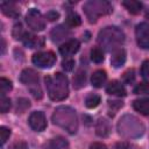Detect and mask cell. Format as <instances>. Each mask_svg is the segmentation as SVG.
Returning <instances> with one entry per match:
<instances>
[{"instance_id":"cell-15","label":"cell","mask_w":149,"mask_h":149,"mask_svg":"<svg viewBox=\"0 0 149 149\" xmlns=\"http://www.w3.org/2000/svg\"><path fill=\"white\" fill-rule=\"evenodd\" d=\"M0 7H1L2 13L6 16H9V17H14L15 19V17H17L20 15V10L17 9V7L15 6L14 2H9V1L1 2Z\"/></svg>"},{"instance_id":"cell-18","label":"cell","mask_w":149,"mask_h":149,"mask_svg":"<svg viewBox=\"0 0 149 149\" xmlns=\"http://www.w3.org/2000/svg\"><path fill=\"white\" fill-rule=\"evenodd\" d=\"M95 132L99 136H107L111 132V125L106 119H99L95 125Z\"/></svg>"},{"instance_id":"cell-19","label":"cell","mask_w":149,"mask_h":149,"mask_svg":"<svg viewBox=\"0 0 149 149\" xmlns=\"http://www.w3.org/2000/svg\"><path fill=\"white\" fill-rule=\"evenodd\" d=\"M68 142L63 137H55L51 139L48 143L44 144V149H66Z\"/></svg>"},{"instance_id":"cell-17","label":"cell","mask_w":149,"mask_h":149,"mask_svg":"<svg viewBox=\"0 0 149 149\" xmlns=\"http://www.w3.org/2000/svg\"><path fill=\"white\" fill-rule=\"evenodd\" d=\"M106 79H107L106 72L104 70H97L95 72H93L92 77H91V84H92V86L99 88L105 84Z\"/></svg>"},{"instance_id":"cell-3","label":"cell","mask_w":149,"mask_h":149,"mask_svg":"<svg viewBox=\"0 0 149 149\" xmlns=\"http://www.w3.org/2000/svg\"><path fill=\"white\" fill-rule=\"evenodd\" d=\"M52 121L55 125L64 128L69 133H76L78 128L76 111L68 106H61L56 108L52 114Z\"/></svg>"},{"instance_id":"cell-11","label":"cell","mask_w":149,"mask_h":149,"mask_svg":"<svg viewBox=\"0 0 149 149\" xmlns=\"http://www.w3.org/2000/svg\"><path fill=\"white\" fill-rule=\"evenodd\" d=\"M125 62H126V51H125V49L120 48V49L112 52L111 64H112L113 68L119 69L125 64Z\"/></svg>"},{"instance_id":"cell-27","label":"cell","mask_w":149,"mask_h":149,"mask_svg":"<svg viewBox=\"0 0 149 149\" xmlns=\"http://www.w3.org/2000/svg\"><path fill=\"white\" fill-rule=\"evenodd\" d=\"M135 94H149V83H140L134 87Z\"/></svg>"},{"instance_id":"cell-4","label":"cell","mask_w":149,"mask_h":149,"mask_svg":"<svg viewBox=\"0 0 149 149\" xmlns=\"http://www.w3.org/2000/svg\"><path fill=\"white\" fill-rule=\"evenodd\" d=\"M83 9L88 21L91 23H94L100 16L112 13L113 6L105 0H90L85 2V5L83 6Z\"/></svg>"},{"instance_id":"cell-23","label":"cell","mask_w":149,"mask_h":149,"mask_svg":"<svg viewBox=\"0 0 149 149\" xmlns=\"http://www.w3.org/2000/svg\"><path fill=\"white\" fill-rule=\"evenodd\" d=\"M66 23L69 27H77L81 23V20H80V16L74 13V12H71L68 14V17H66Z\"/></svg>"},{"instance_id":"cell-33","label":"cell","mask_w":149,"mask_h":149,"mask_svg":"<svg viewBox=\"0 0 149 149\" xmlns=\"http://www.w3.org/2000/svg\"><path fill=\"white\" fill-rule=\"evenodd\" d=\"M62 66L65 71H72L74 68V61L73 59H65V61H63Z\"/></svg>"},{"instance_id":"cell-34","label":"cell","mask_w":149,"mask_h":149,"mask_svg":"<svg viewBox=\"0 0 149 149\" xmlns=\"http://www.w3.org/2000/svg\"><path fill=\"white\" fill-rule=\"evenodd\" d=\"M141 73H142V76H143V77L149 78V61L143 62L142 68H141Z\"/></svg>"},{"instance_id":"cell-9","label":"cell","mask_w":149,"mask_h":149,"mask_svg":"<svg viewBox=\"0 0 149 149\" xmlns=\"http://www.w3.org/2000/svg\"><path fill=\"white\" fill-rule=\"evenodd\" d=\"M79 47H80L79 41H77V40H69L68 42L63 43L59 47V52H61L62 56L69 57V56L76 54L79 50Z\"/></svg>"},{"instance_id":"cell-24","label":"cell","mask_w":149,"mask_h":149,"mask_svg":"<svg viewBox=\"0 0 149 149\" xmlns=\"http://www.w3.org/2000/svg\"><path fill=\"white\" fill-rule=\"evenodd\" d=\"M91 59L94 63H101L104 61V52L100 48H93L91 50Z\"/></svg>"},{"instance_id":"cell-22","label":"cell","mask_w":149,"mask_h":149,"mask_svg":"<svg viewBox=\"0 0 149 149\" xmlns=\"http://www.w3.org/2000/svg\"><path fill=\"white\" fill-rule=\"evenodd\" d=\"M101 101V98L95 94V93H90L86 98H85V106L87 108H94L97 107Z\"/></svg>"},{"instance_id":"cell-28","label":"cell","mask_w":149,"mask_h":149,"mask_svg":"<svg viewBox=\"0 0 149 149\" xmlns=\"http://www.w3.org/2000/svg\"><path fill=\"white\" fill-rule=\"evenodd\" d=\"M9 108H10V99L5 97V95H1V98H0V112L6 113L9 111Z\"/></svg>"},{"instance_id":"cell-5","label":"cell","mask_w":149,"mask_h":149,"mask_svg":"<svg viewBox=\"0 0 149 149\" xmlns=\"http://www.w3.org/2000/svg\"><path fill=\"white\" fill-rule=\"evenodd\" d=\"M26 22L29 26V28H31L35 31H41L45 27V20L43 15L40 13V10L35 8H31L28 10L26 15Z\"/></svg>"},{"instance_id":"cell-7","label":"cell","mask_w":149,"mask_h":149,"mask_svg":"<svg viewBox=\"0 0 149 149\" xmlns=\"http://www.w3.org/2000/svg\"><path fill=\"white\" fill-rule=\"evenodd\" d=\"M135 36L137 45L142 49H149V23L142 22L136 26Z\"/></svg>"},{"instance_id":"cell-12","label":"cell","mask_w":149,"mask_h":149,"mask_svg":"<svg viewBox=\"0 0 149 149\" xmlns=\"http://www.w3.org/2000/svg\"><path fill=\"white\" fill-rule=\"evenodd\" d=\"M50 35H51V40L54 42L58 43V42L65 40L70 35V30L66 27H64V26H57V27H55L51 30V34Z\"/></svg>"},{"instance_id":"cell-20","label":"cell","mask_w":149,"mask_h":149,"mask_svg":"<svg viewBox=\"0 0 149 149\" xmlns=\"http://www.w3.org/2000/svg\"><path fill=\"white\" fill-rule=\"evenodd\" d=\"M122 5L126 7V9L132 14H139L142 10V3L136 0H125Z\"/></svg>"},{"instance_id":"cell-35","label":"cell","mask_w":149,"mask_h":149,"mask_svg":"<svg viewBox=\"0 0 149 149\" xmlns=\"http://www.w3.org/2000/svg\"><path fill=\"white\" fill-rule=\"evenodd\" d=\"M45 17H47L49 21H55V20H57V19L59 17V14H58L56 10H49V12L47 13Z\"/></svg>"},{"instance_id":"cell-6","label":"cell","mask_w":149,"mask_h":149,"mask_svg":"<svg viewBox=\"0 0 149 149\" xmlns=\"http://www.w3.org/2000/svg\"><path fill=\"white\" fill-rule=\"evenodd\" d=\"M33 63L37 65L38 68H51L55 62H56V55L51 51H43V52H37L31 58Z\"/></svg>"},{"instance_id":"cell-8","label":"cell","mask_w":149,"mask_h":149,"mask_svg":"<svg viewBox=\"0 0 149 149\" xmlns=\"http://www.w3.org/2000/svg\"><path fill=\"white\" fill-rule=\"evenodd\" d=\"M28 122H29V126L35 132H42L47 127V119H45V115L43 112H40V111H36V112H33L30 115H29V119H28Z\"/></svg>"},{"instance_id":"cell-21","label":"cell","mask_w":149,"mask_h":149,"mask_svg":"<svg viewBox=\"0 0 149 149\" xmlns=\"http://www.w3.org/2000/svg\"><path fill=\"white\" fill-rule=\"evenodd\" d=\"M86 83V72L84 70H78L77 73L73 77V86L74 88H81L83 86H85Z\"/></svg>"},{"instance_id":"cell-14","label":"cell","mask_w":149,"mask_h":149,"mask_svg":"<svg viewBox=\"0 0 149 149\" xmlns=\"http://www.w3.org/2000/svg\"><path fill=\"white\" fill-rule=\"evenodd\" d=\"M22 42L24 45L29 47V48H40L43 45L44 41L42 37L40 36H35V35H31L29 33H26L23 38H22Z\"/></svg>"},{"instance_id":"cell-13","label":"cell","mask_w":149,"mask_h":149,"mask_svg":"<svg viewBox=\"0 0 149 149\" xmlns=\"http://www.w3.org/2000/svg\"><path fill=\"white\" fill-rule=\"evenodd\" d=\"M106 92L108 94L116 95V97H125L126 95V90H125L123 85L118 80L111 81L106 87Z\"/></svg>"},{"instance_id":"cell-31","label":"cell","mask_w":149,"mask_h":149,"mask_svg":"<svg viewBox=\"0 0 149 149\" xmlns=\"http://www.w3.org/2000/svg\"><path fill=\"white\" fill-rule=\"evenodd\" d=\"M134 79H135V71L133 69L132 70H128V71H126L123 73V80H125V83L130 84V83L134 81Z\"/></svg>"},{"instance_id":"cell-38","label":"cell","mask_w":149,"mask_h":149,"mask_svg":"<svg viewBox=\"0 0 149 149\" xmlns=\"http://www.w3.org/2000/svg\"><path fill=\"white\" fill-rule=\"evenodd\" d=\"M115 149H130V148H129V144L128 143H126V142H119V143H116Z\"/></svg>"},{"instance_id":"cell-16","label":"cell","mask_w":149,"mask_h":149,"mask_svg":"<svg viewBox=\"0 0 149 149\" xmlns=\"http://www.w3.org/2000/svg\"><path fill=\"white\" fill-rule=\"evenodd\" d=\"M133 107L136 112L143 115H149V98H142V99L134 100Z\"/></svg>"},{"instance_id":"cell-25","label":"cell","mask_w":149,"mask_h":149,"mask_svg":"<svg viewBox=\"0 0 149 149\" xmlns=\"http://www.w3.org/2000/svg\"><path fill=\"white\" fill-rule=\"evenodd\" d=\"M12 90V81L7 78H0V93L1 95H5L7 92Z\"/></svg>"},{"instance_id":"cell-10","label":"cell","mask_w":149,"mask_h":149,"mask_svg":"<svg viewBox=\"0 0 149 149\" xmlns=\"http://www.w3.org/2000/svg\"><path fill=\"white\" fill-rule=\"evenodd\" d=\"M20 80L21 83L30 87L33 85L38 84V73L33 69H24L20 74Z\"/></svg>"},{"instance_id":"cell-36","label":"cell","mask_w":149,"mask_h":149,"mask_svg":"<svg viewBox=\"0 0 149 149\" xmlns=\"http://www.w3.org/2000/svg\"><path fill=\"white\" fill-rule=\"evenodd\" d=\"M12 149H28V144L24 141H19L13 144Z\"/></svg>"},{"instance_id":"cell-32","label":"cell","mask_w":149,"mask_h":149,"mask_svg":"<svg viewBox=\"0 0 149 149\" xmlns=\"http://www.w3.org/2000/svg\"><path fill=\"white\" fill-rule=\"evenodd\" d=\"M29 88H30V93H31L36 99H41V98H42V91H41L38 84L33 85V86H30Z\"/></svg>"},{"instance_id":"cell-37","label":"cell","mask_w":149,"mask_h":149,"mask_svg":"<svg viewBox=\"0 0 149 149\" xmlns=\"http://www.w3.org/2000/svg\"><path fill=\"white\" fill-rule=\"evenodd\" d=\"M90 149H107V147L101 142H93L90 146Z\"/></svg>"},{"instance_id":"cell-30","label":"cell","mask_w":149,"mask_h":149,"mask_svg":"<svg viewBox=\"0 0 149 149\" xmlns=\"http://www.w3.org/2000/svg\"><path fill=\"white\" fill-rule=\"evenodd\" d=\"M10 136V129L7 127H0V137H1V144H5V142Z\"/></svg>"},{"instance_id":"cell-26","label":"cell","mask_w":149,"mask_h":149,"mask_svg":"<svg viewBox=\"0 0 149 149\" xmlns=\"http://www.w3.org/2000/svg\"><path fill=\"white\" fill-rule=\"evenodd\" d=\"M26 31L23 30L22 28V24L21 23H16L14 27H13V30H12V35L15 40H22L23 36H24Z\"/></svg>"},{"instance_id":"cell-29","label":"cell","mask_w":149,"mask_h":149,"mask_svg":"<svg viewBox=\"0 0 149 149\" xmlns=\"http://www.w3.org/2000/svg\"><path fill=\"white\" fill-rule=\"evenodd\" d=\"M30 106V102H29V100H27V99H19L17 100V105H16V111L19 112V113H23L28 107Z\"/></svg>"},{"instance_id":"cell-2","label":"cell","mask_w":149,"mask_h":149,"mask_svg":"<svg viewBox=\"0 0 149 149\" xmlns=\"http://www.w3.org/2000/svg\"><path fill=\"white\" fill-rule=\"evenodd\" d=\"M125 41V34L114 26L105 27L98 34V43L106 51H115L121 48Z\"/></svg>"},{"instance_id":"cell-1","label":"cell","mask_w":149,"mask_h":149,"mask_svg":"<svg viewBox=\"0 0 149 149\" xmlns=\"http://www.w3.org/2000/svg\"><path fill=\"white\" fill-rule=\"evenodd\" d=\"M45 86L48 91V95L51 100L61 101L68 98L69 95V81L65 74L61 72H56L51 76H47Z\"/></svg>"}]
</instances>
